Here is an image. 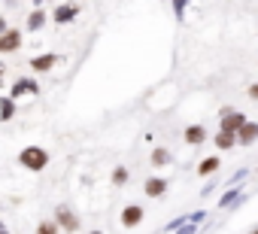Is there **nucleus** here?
<instances>
[{"label": "nucleus", "mask_w": 258, "mask_h": 234, "mask_svg": "<svg viewBox=\"0 0 258 234\" xmlns=\"http://www.w3.org/2000/svg\"><path fill=\"white\" fill-rule=\"evenodd\" d=\"M19 161H22L28 170H43V167L49 164V152H46V149H40V146H28V149H22Z\"/></svg>", "instance_id": "nucleus-1"}, {"label": "nucleus", "mask_w": 258, "mask_h": 234, "mask_svg": "<svg viewBox=\"0 0 258 234\" xmlns=\"http://www.w3.org/2000/svg\"><path fill=\"white\" fill-rule=\"evenodd\" d=\"M243 122H246V115H243V112H231L228 106L222 109V134L237 137V131L243 128Z\"/></svg>", "instance_id": "nucleus-2"}, {"label": "nucleus", "mask_w": 258, "mask_h": 234, "mask_svg": "<svg viewBox=\"0 0 258 234\" xmlns=\"http://www.w3.org/2000/svg\"><path fill=\"white\" fill-rule=\"evenodd\" d=\"M140 222H143V207L127 204V207L121 210V225H124V228H137Z\"/></svg>", "instance_id": "nucleus-3"}, {"label": "nucleus", "mask_w": 258, "mask_h": 234, "mask_svg": "<svg viewBox=\"0 0 258 234\" xmlns=\"http://www.w3.org/2000/svg\"><path fill=\"white\" fill-rule=\"evenodd\" d=\"M22 94H40V85H37L34 79H19V82L13 85V97H10V100H16V97H22Z\"/></svg>", "instance_id": "nucleus-4"}, {"label": "nucleus", "mask_w": 258, "mask_h": 234, "mask_svg": "<svg viewBox=\"0 0 258 234\" xmlns=\"http://www.w3.org/2000/svg\"><path fill=\"white\" fill-rule=\"evenodd\" d=\"M255 137H258V125H255V122H243V128L237 131V137H234V140H240V143H246V146H249V143H255Z\"/></svg>", "instance_id": "nucleus-5"}, {"label": "nucleus", "mask_w": 258, "mask_h": 234, "mask_svg": "<svg viewBox=\"0 0 258 234\" xmlns=\"http://www.w3.org/2000/svg\"><path fill=\"white\" fill-rule=\"evenodd\" d=\"M22 46V37H19V31H7L4 37H0V52H16Z\"/></svg>", "instance_id": "nucleus-6"}, {"label": "nucleus", "mask_w": 258, "mask_h": 234, "mask_svg": "<svg viewBox=\"0 0 258 234\" xmlns=\"http://www.w3.org/2000/svg\"><path fill=\"white\" fill-rule=\"evenodd\" d=\"M55 61H58V55H37V58L31 61V67H34L37 73H46V70L55 67Z\"/></svg>", "instance_id": "nucleus-7"}, {"label": "nucleus", "mask_w": 258, "mask_h": 234, "mask_svg": "<svg viewBox=\"0 0 258 234\" xmlns=\"http://www.w3.org/2000/svg\"><path fill=\"white\" fill-rule=\"evenodd\" d=\"M164 192H167V180H158V177L146 180V195H149V198H161Z\"/></svg>", "instance_id": "nucleus-8"}, {"label": "nucleus", "mask_w": 258, "mask_h": 234, "mask_svg": "<svg viewBox=\"0 0 258 234\" xmlns=\"http://www.w3.org/2000/svg\"><path fill=\"white\" fill-rule=\"evenodd\" d=\"M58 225H64V231H76V225H79V219L67 210V207H58Z\"/></svg>", "instance_id": "nucleus-9"}, {"label": "nucleus", "mask_w": 258, "mask_h": 234, "mask_svg": "<svg viewBox=\"0 0 258 234\" xmlns=\"http://www.w3.org/2000/svg\"><path fill=\"white\" fill-rule=\"evenodd\" d=\"M76 13H79L76 7L64 4V7H58V10H55V22H58V25H64V22H73V19H76Z\"/></svg>", "instance_id": "nucleus-10"}, {"label": "nucleus", "mask_w": 258, "mask_h": 234, "mask_svg": "<svg viewBox=\"0 0 258 234\" xmlns=\"http://www.w3.org/2000/svg\"><path fill=\"white\" fill-rule=\"evenodd\" d=\"M185 140H188L191 146H201V143L207 140V131H204L201 125H191V128H185Z\"/></svg>", "instance_id": "nucleus-11"}, {"label": "nucleus", "mask_w": 258, "mask_h": 234, "mask_svg": "<svg viewBox=\"0 0 258 234\" xmlns=\"http://www.w3.org/2000/svg\"><path fill=\"white\" fill-rule=\"evenodd\" d=\"M13 112H16V100H10V97H7V100H0V119H4V122L13 119Z\"/></svg>", "instance_id": "nucleus-12"}, {"label": "nucleus", "mask_w": 258, "mask_h": 234, "mask_svg": "<svg viewBox=\"0 0 258 234\" xmlns=\"http://www.w3.org/2000/svg\"><path fill=\"white\" fill-rule=\"evenodd\" d=\"M213 170H219V158H207V161H201V167H198L201 177H207V173H213Z\"/></svg>", "instance_id": "nucleus-13"}, {"label": "nucleus", "mask_w": 258, "mask_h": 234, "mask_svg": "<svg viewBox=\"0 0 258 234\" xmlns=\"http://www.w3.org/2000/svg\"><path fill=\"white\" fill-rule=\"evenodd\" d=\"M43 22H46V16H43V13H34V16L28 19V28H31V31H40Z\"/></svg>", "instance_id": "nucleus-14"}, {"label": "nucleus", "mask_w": 258, "mask_h": 234, "mask_svg": "<svg viewBox=\"0 0 258 234\" xmlns=\"http://www.w3.org/2000/svg\"><path fill=\"white\" fill-rule=\"evenodd\" d=\"M170 161V152L167 149H155L152 152V164H167Z\"/></svg>", "instance_id": "nucleus-15"}, {"label": "nucleus", "mask_w": 258, "mask_h": 234, "mask_svg": "<svg viewBox=\"0 0 258 234\" xmlns=\"http://www.w3.org/2000/svg\"><path fill=\"white\" fill-rule=\"evenodd\" d=\"M37 234H58V225L55 222H40L37 225Z\"/></svg>", "instance_id": "nucleus-16"}, {"label": "nucleus", "mask_w": 258, "mask_h": 234, "mask_svg": "<svg viewBox=\"0 0 258 234\" xmlns=\"http://www.w3.org/2000/svg\"><path fill=\"white\" fill-rule=\"evenodd\" d=\"M216 146H219V149H231V146H234V137H228V134H219V137H216Z\"/></svg>", "instance_id": "nucleus-17"}, {"label": "nucleus", "mask_w": 258, "mask_h": 234, "mask_svg": "<svg viewBox=\"0 0 258 234\" xmlns=\"http://www.w3.org/2000/svg\"><path fill=\"white\" fill-rule=\"evenodd\" d=\"M185 7H188V0H173V10H176V19L185 16Z\"/></svg>", "instance_id": "nucleus-18"}, {"label": "nucleus", "mask_w": 258, "mask_h": 234, "mask_svg": "<svg viewBox=\"0 0 258 234\" xmlns=\"http://www.w3.org/2000/svg\"><path fill=\"white\" fill-rule=\"evenodd\" d=\"M112 180H115V186H121V183L127 180V170H124V167H115V173H112Z\"/></svg>", "instance_id": "nucleus-19"}, {"label": "nucleus", "mask_w": 258, "mask_h": 234, "mask_svg": "<svg viewBox=\"0 0 258 234\" xmlns=\"http://www.w3.org/2000/svg\"><path fill=\"white\" fill-rule=\"evenodd\" d=\"M237 198H240V192H228V195L222 198V207H231V204H234Z\"/></svg>", "instance_id": "nucleus-20"}, {"label": "nucleus", "mask_w": 258, "mask_h": 234, "mask_svg": "<svg viewBox=\"0 0 258 234\" xmlns=\"http://www.w3.org/2000/svg\"><path fill=\"white\" fill-rule=\"evenodd\" d=\"M0 234H7V228H4V225H0Z\"/></svg>", "instance_id": "nucleus-21"}, {"label": "nucleus", "mask_w": 258, "mask_h": 234, "mask_svg": "<svg viewBox=\"0 0 258 234\" xmlns=\"http://www.w3.org/2000/svg\"><path fill=\"white\" fill-rule=\"evenodd\" d=\"M88 234H103V231H88Z\"/></svg>", "instance_id": "nucleus-22"}, {"label": "nucleus", "mask_w": 258, "mask_h": 234, "mask_svg": "<svg viewBox=\"0 0 258 234\" xmlns=\"http://www.w3.org/2000/svg\"><path fill=\"white\" fill-rule=\"evenodd\" d=\"M37 4H43V0H37Z\"/></svg>", "instance_id": "nucleus-23"}]
</instances>
